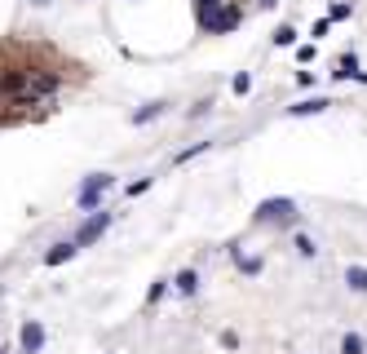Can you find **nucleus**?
I'll use <instances>...</instances> for the list:
<instances>
[{
    "label": "nucleus",
    "mask_w": 367,
    "mask_h": 354,
    "mask_svg": "<svg viewBox=\"0 0 367 354\" xmlns=\"http://www.w3.org/2000/svg\"><path fill=\"white\" fill-rule=\"evenodd\" d=\"M115 186V177L111 173H89L84 177V186H80V195H76V204L84 213H97V204H102V195Z\"/></svg>",
    "instance_id": "nucleus-1"
},
{
    "label": "nucleus",
    "mask_w": 367,
    "mask_h": 354,
    "mask_svg": "<svg viewBox=\"0 0 367 354\" xmlns=\"http://www.w3.org/2000/svg\"><path fill=\"white\" fill-rule=\"evenodd\" d=\"M106 230H111V213H106V209H97V213H89V217H84V222H80V230H76L71 239H76V248H89V243H97V239L106 235Z\"/></svg>",
    "instance_id": "nucleus-2"
},
{
    "label": "nucleus",
    "mask_w": 367,
    "mask_h": 354,
    "mask_svg": "<svg viewBox=\"0 0 367 354\" xmlns=\"http://www.w3.org/2000/svg\"><path fill=\"white\" fill-rule=\"evenodd\" d=\"M256 222H266V226L297 222V204H292V200H261V204H256Z\"/></svg>",
    "instance_id": "nucleus-3"
},
{
    "label": "nucleus",
    "mask_w": 367,
    "mask_h": 354,
    "mask_svg": "<svg viewBox=\"0 0 367 354\" xmlns=\"http://www.w3.org/2000/svg\"><path fill=\"white\" fill-rule=\"evenodd\" d=\"M27 80H31V71H22V67H9V71H0V97H22L27 93Z\"/></svg>",
    "instance_id": "nucleus-4"
},
{
    "label": "nucleus",
    "mask_w": 367,
    "mask_h": 354,
    "mask_svg": "<svg viewBox=\"0 0 367 354\" xmlns=\"http://www.w3.org/2000/svg\"><path fill=\"white\" fill-rule=\"evenodd\" d=\"M18 350H22V354H40V350H44V323H40V319H27V323H22Z\"/></svg>",
    "instance_id": "nucleus-5"
},
{
    "label": "nucleus",
    "mask_w": 367,
    "mask_h": 354,
    "mask_svg": "<svg viewBox=\"0 0 367 354\" xmlns=\"http://www.w3.org/2000/svg\"><path fill=\"white\" fill-rule=\"evenodd\" d=\"M235 27H239V9H230V5H222L213 18L204 22V31H208V35H222V31H235Z\"/></svg>",
    "instance_id": "nucleus-6"
},
{
    "label": "nucleus",
    "mask_w": 367,
    "mask_h": 354,
    "mask_svg": "<svg viewBox=\"0 0 367 354\" xmlns=\"http://www.w3.org/2000/svg\"><path fill=\"white\" fill-rule=\"evenodd\" d=\"M76 239H63V243H54V248H49L44 252V266H63V262H71V257H76Z\"/></svg>",
    "instance_id": "nucleus-7"
},
{
    "label": "nucleus",
    "mask_w": 367,
    "mask_h": 354,
    "mask_svg": "<svg viewBox=\"0 0 367 354\" xmlns=\"http://www.w3.org/2000/svg\"><path fill=\"white\" fill-rule=\"evenodd\" d=\"M327 97H305V102H297V106H288V115H319V111H327Z\"/></svg>",
    "instance_id": "nucleus-8"
},
{
    "label": "nucleus",
    "mask_w": 367,
    "mask_h": 354,
    "mask_svg": "<svg viewBox=\"0 0 367 354\" xmlns=\"http://www.w3.org/2000/svg\"><path fill=\"white\" fill-rule=\"evenodd\" d=\"M164 115V102H146L142 111H133V124H151V120Z\"/></svg>",
    "instance_id": "nucleus-9"
},
{
    "label": "nucleus",
    "mask_w": 367,
    "mask_h": 354,
    "mask_svg": "<svg viewBox=\"0 0 367 354\" xmlns=\"http://www.w3.org/2000/svg\"><path fill=\"white\" fill-rule=\"evenodd\" d=\"M173 284H177V292H181V297H195V288H199V275H195V271H181V275L173 279Z\"/></svg>",
    "instance_id": "nucleus-10"
},
{
    "label": "nucleus",
    "mask_w": 367,
    "mask_h": 354,
    "mask_svg": "<svg viewBox=\"0 0 367 354\" xmlns=\"http://www.w3.org/2000/svg\"><path fill=\"white\" fill-rule=\"evenodd\" d=\"M222 5H226V0H195V14H199V27H204V22L213 18V14H217Z\"/></svg>",
    "instance_id": "nucleus-11"
},
{
    "label": "nucleus",
    "mask_w": 367,
    "mask_h": 354,
    "mask_svg": "<svg viewBox=\"0 0 367 354\" xmlns=\"http://www.w3.org/2000/svg\"><path fill=\"white\" fill-rule=\"evenodd\" d=\"M345 284L354 292H367V271H363V266H350V271H345Z\"/></svg>",
    "instance_id": "nucleus-12"
},
{
    "label": "nucleus",
    "mask_w": 367,
    "mask_h": 354,
    "mask_svg": "<svg viewBox=\"0 0 367 354\" xmlns=\"http://www.w3.org/2000/svg\"><path fill=\"white\" fill-rule=\"evenodd\" d=\"M235 262H239L243 275H261V257H243V252H235Z\"/></svg>",
    "instance_id": "nucleus-13"
},
{
    "label": "nucleus",
    "mask_w": 367,
    "mask_h": 354,
    "mask_svg": "<svg viewBox=\"0 0 367 354\" xmlns=\"http://www.w3.org/2000/svg\"><path fill=\"white\" fill-rule=\"evenodd\" d=\"M341 354H363V337H359V332H345V341H341Z\"/></svg>",
    "instance_id": "nucleus-14"
},
{
    "label": "nucleus",
    "mask_w": 367,
    "mask_h": 354,
    "mask_svg": "<svg viewBox=\"0 0 367 354\" xmlns=\"http://www.w3.org/2000/svg\"><path fill=\"white\" fill-rule=\"evenodd\" d=\"M164 292H168V279H155V284H151V292H146V301H151V306H155V301H160Z\"/></svg>",
    "instance_id": "nucleus-15"
},
{
    "label": "nucleus",
    "mask_w": 367,
    "mask_h": 354,
    "mask_svg": "<svg viewBox=\"0 0 367 354\" xmlns=\"http://www.w3.org/2000/svg\"><path fill=\"white\" fill-rule=\"evenodd\" d=\"M297 252H301V257H314L319 248H314V239H310V235H297Z\"/></svg>",
    "instance_id": "nucleus-16"
},
{
    "label": "nucleus",
    "mask_w": 367,
    "mask_h": 354,
    "mask_svg": "<svg viewBox=\"0 0 367 354\" xmlns=\"http://www.w3.org/2000/svg\"><path fill=\"white\" fill-rule=\"evenodd\" d=\"M199 151H208V142H195L190 151H181V155H177V164H186V160H195V155H199Z\"/></svg>",
    "instance_id": "nucleus-17"
},
{
    "label": "nucleus",
    "mask_w": 367,
    "mask_h": 354,
    "mask_svg": "<svg viewBox=\"0 0 367 354\" xmlns=\"http://www.w3.org/2000/svg\"><path fill=\"white\" fill-rule=\"evenodd\" d=\"M354 71H359V63H354V54H345V58H341V71H336V76H354Z\"/></svg>",
    "instance_id": "nucleus-18"
},
{
    "label": "nucleus",
    "mask_w": 367,
    "mask_h": 354,
    "mask_svg": "<svg viewBox=\"0 0 367 354\" xmlns=\"http://www.w3.org/2000/svg\"><path fill=\"white\" fill-rule=\"evenodd\" d=\"M292 40H297V31H292V27H279L275 31V45H292Z\"/></svg>",
    "instance_id": "nucleus-19"
},
{
    "label": "nucleus",
    "mask_w": 367,
    "mask_h": 354,
    "mask_svg": "<svg viewBox=\"0 0 367 354\" xmlns=\"http://www.w3.org/2000/svg\"><path fill=\"white\" fill-rule=\"evenodd\" d=\"M341 18H350V5H332V14H327V22H341Z\"/></svg>",
    "instance_id": "nucleus-20"
},
{
    "label": "nucleus",
    "mask_w": 367,
    "mask_h": 354,
    "mask_svg": "<svg viewBox=\"0 0 367 354\" xmlns=\"http://www.w3.org/2000/svg\"><path fill=\"white\" fill-rule=\"evenodd\" d=\"M142 191H151V177H138V182L129 186V195H142Z\"/></svg>",
    "instance_id": "nucleus-21"
},
{
    "label": "nucleus",
    "mask_w": 367,
    "mask_h": 354,
    "mask_svg": "<svg viewBox=\"0 0 367 354\" xmlns=\"http://www.w3.org/2000/svg\"><path fill=\"white\" fill-rule=\"evenodd\" d=\"M252 89V76H235V93H248Z\"/></svg>",
    "instance_id": "nucleus-22"
},
{
    "label": "nucleus",
    "mask_w": 367,
    "mask_h": 354,
    "mask_svg": "<svg viewBox=\"0 0 367 354\" xmlns=\"http://www.w3.org/2000/svg\"><path fill=\"white\" fill-rule=\"evenodd\" d=\"M261 5H266V9H270V5H279V0H261Z\"/></svg>",
    "instance_id": "nucleus-23"
},
{
    "label": "nucleus",
    "mask_w": 367,
    "mask_h": 354,
    "mask_svg": "<svg viewBox=\"0 0 367 354\" xmlns=\"http://www.w3.org/2000/svg\"><path fill=\"white\" fill-rule=\"evenodd\" d=\"M0 354H9V350H0Z\"/></svg>",
    "instance_id": "nucleus-24"
}]
</instances>
